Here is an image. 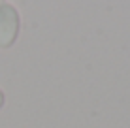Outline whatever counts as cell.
Returning <instances> with one entry per match:
<instances>
[{"instance_id":"1","label":"cell","mask_w":130,"mask_h":128,"mask_svg":"<svg viewBox=\"0 0 130 128\" xmlns=\"http://www.w3.org/2000/svg\"><path fill=\"white\" fill-rule=\"evenodd\" d=\"M19 34V13L10 2H0V49L13 45Z\"/></svg>"},{"instance_id":"2","label":"cell","mask_w":130,"mask_h":128,"mask_svg":"<svg viewBox=\"0 0 130 128\" xmlns=\"http://www.w3.org/2000/svg\"><path fill=\"white\" fill-rule=\"evenodd\" d=\"M2 105H4V92L0 90V109H2Z\"/></svg>"}]
</instances>
